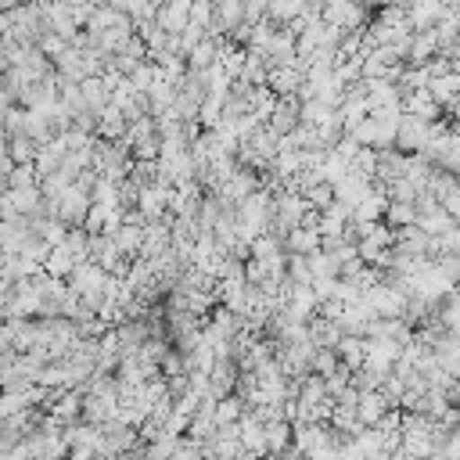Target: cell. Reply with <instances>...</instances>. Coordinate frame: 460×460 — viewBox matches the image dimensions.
I'll list each match as a JSON object with an SVG mask.
<instances>
[{"mask_svg": "<svg viewBox=\"0 0 460 460\" xmlns=\"http://www.w3.org/2000/svg\"><path fill=\"white\" fill-rule=\"evenodd\" d=\"M402 111H410V115H417V119L435 122V119L442 115V104H438V101L428 93V86H417V90L402 93Z\"/></svg>", "mask_w": 460, "mask_h": 460, "instance_id": "obj_1", "label": "cell"}, {"mask_svg": "<svg viewBox=\"0 0 460 460\" xmlns=\"http://www.w3.org/2000/svg\"><path fill=\"white\" fill-rule=\"evenodd\" d=\"M385 219H388V226L395 230V226L417 223V208H413V201H388V205H385Z\"/></svg>", "mask_w": 460, "mask_h": 460, "instance_id": "obj_4", "label": "cell"}, {"mask_svg": "<svg viewBox=\"0 0 460 460\" xmlns=\"http://www.w3.org/2000/svg\"><path fill=\"white\" fill-rule=\"evenodd\" d=\"M428 93L442 104V111H449L460 101V72H446V75L428 79Z\"/></svg>", "mask_w": 460, "mask_h": 460, "instance_id": "obj_2", "label": "cell"}, {"mask_svg": "<svg viewBox=\"0 0 460 460\" xmlns=\"http://www.w3.org/2000/svg\"><path fill=\"white\" fill-rule=\"evenodd\" d=\"M417 226H420V230H428L431 237H438V234L453 230V226H456V219H453V216L442 208V201H438L431 212H420V216H417Z\"/></svg>", "mask_w": 460, "mask_h": 460, "instance_id": "obj_3", "label": "cell"}, {"mask_svg": "<svg viewBox=\"0 0 460 460\" xmlns=\"http://www.w3.org/2000/svg\"><path fill=\"white\" fill-rule=\"evenodd\" d=\"M449 111H453V122H460V101H456V104H453Z\"/></svg>", "mask_w": 460, "mask_h": 460, "instance_id": "obj_6", "label": "cell"}, {"mask_svg": "<svg viewBox=\"0 0 460 460\" xmlns=\"http://www.w3.org/2000/svg\"><path fill=\"white\" fill-rule=\"evenodd\" d=\"M456 47H460V36H456Z\"/></svg>", "mask_w": 460, "mask_h": 460, "instance_id": "obj_7", "label": "cell"}, {"mask_svg": "<svg viewBox=\"0 0 460 460\" xmlns=\"http://www.w3.org/2000/svg\"><path fill=\"white\" fill-rule=\"evenodd\" d=\"M442 453H449V456H460V424H456V428L449 431V438H446Z\"/></svg>", "mask_w": 460, "mask_h": 460, "instance_id": "obj_5", "label": "cell"}]
</instances>
